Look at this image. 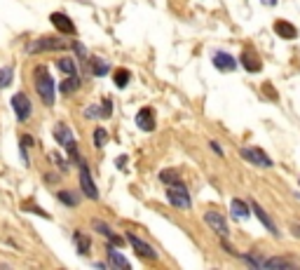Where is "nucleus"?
I'll list each match as a JSON object with an SVG mask.
<instances>
[{
  "label": "nucleus",
  "mask_w": 300,
  "mask_h": 270,
  "mask_svg": "<svg viewBox=\"0 0 300 270\" xmlns=\"http://www.w3.org/2000/svg\"><path fill=\"white\" fill-rule=\"evenodd\" d=\"M214 66L218 68V71H225V73H230V71H235V68H237V62H235V56L225 54V52H216V54H214Z\"/></svg>",
  "instance_id": "nucleus-13"
},
{
  "label": "nucleus",
  "mask_w": 300,
  "mask_h": 270,
  "mask_svg": "<svg viewBox=\"0 0 300 270\" xmlns=\"http://www.w3.org/2000/svg\"><path fill=\"white\" fill-rule=\"evenodd\" d=\"M251 209H253V214L258 216V221L263 223V226L268 228V230H270V233H272V235H275V237H279V230H277L275 221H272V219H270V216H268V212H265V209L260 207V204H258V202H253V204H251Z\"/></svg>",
  "instance_id": "nucleus-12"
},
{
  "label": "nucleus",
  "mask_w": 300,
  "mask_h": 270,
  "mask_svg": "<svg viewBox=\"0 0 300 270\" xmlns=\"http://www.w3.org/2000/svg\"><path fill=\"white\" fill-rule=\"evenodd\" d=\"M92 226H94V230H98V233L104 235L106 239H111L113 245H117V247H120V245H122V242H124V239L120 237V235H115V233H113V230H111V228H108V226H106L104 221H92Z\"/></svg>",
  "instance_id": "nucleus-16"
},
{
  "label": "nucleus",
  "mask_w": 300,
  "mask_h": 270,
  "mask_svg": "<svg viewBox=\"0 0 300 270\" xmlns=\"http://www.w3.org/2000/svg\"><path fill=\"white\" fill-rule=\"evenodd\" d=\"M78 87H80V78H78V73H75V75H71V78L63 80L61 85H59V89H61L63 94H73Z\"/></svg>",
  "instance_id": "nucleus-22"
},
{
  "label": "nucleus",
  "mask_w": 300,
  "mask_h": 270,
  "mask_svg": "<svg viewBox=\"0 0 300 270\" xmlns=\"http://www.w3.org/2000/svg\"><path fill=\"white\" fill-rule=\"evenodd\" d=\"M108 71H111V64L104 62V59H96V56H94V59H92V75L101 78V75H106Z\"/></svg>",
  "instance_id": "nucleus-21"
},
{
  "label": "nucleus",
  "mask_w": 300,
  "mask_h": 270,
  "mask_svg": "<svg viewBox=\"0 0 300 270\" xmlns=\"http://www.w3.org/2000/svg\"><path fill=\"white\" fill-rule=\"evenodd\" d=\"M263 268H293V261H288V258H265Z\"/></svg>",
  "instance_id": "nucleus-23"
},
{
  "label": "nucleus",
  "mask_w": 300,
  "mask_h": 270,
  "mask_svg": "<svg viewBox=\"0 0 300 270\" xmlns=\"http://www.w3.org/2000/svg\"><path fill=\"white\" fill-rule=\"evenodd\" d=\"M230 212H232L235 219H246L251 209H249V204H246L244 200H232V202H230Z\"/></svg>",
  "instance_id": "nucleus-19"
},
{
  "label": "nucleus",
  "mask_w": 300,
  "mask_h": 270,
  "mask_svg": "<svg viewBox=\"0 0 300 270\" xmlns=\"http://www.w3.org/2000/svg\"><path fill=\"white\" fill-rule=\"evenodd\" d=\"M71 47H73V52H75L78 56H87V49L82 47V43H78V40H75V43L71 45Z\"/></svg>",
  "instance_id": "nucleus-30"
},
{
  "label": "nucleus",
  "mask_w": 300,
  "mask_h": 270,
  "mask_svg": "<svg viewBox=\"0 0 300 270\" xmlns=\"http://www.w3.org/2000/svg\"><path fill=\"white\" fill-rule=\"evenodd\" d=\"M242 158L251 165H258V167H272V160L265 155V151L260 148H242Z\"/></svg>",
  "instance_id": "nucleus-9"
},
{
  "label": "nucleus",
  "mask_w": 300,
  "mask_h": 270,
  "mask_svg": "<svg viewBox=\"0 0 300 270\" xmlns=\"http://www.w3.org/2000/svg\"><path fill=\"white\" fill-rule=\"evenodd\" d=\"M239 62L244 64V68H246V71H249V73H258V71L263 68V64H260V59H258V56L253 54L251 49H244V52H242V59H239Z\"/></svg>",
  "instance_id": "nucleus-14"
},
{
  "label": "nucleus",
  "mask_w": 300,
  "mask_h": 270,
  "mask_svg": "<svg viewBox=\"0 0 300 270\" xmlns=\"http://www.w3.org/2000/svg\"><path fill=\"white\" fill-rule=\"evenodd\" d=\"M260 3H263L265 7H272V5H275V3H277V0H260Z\"/></svg>",
  "instance_id": "nucleus-34"
},
{
  "label": "nucleus",
  "mask_w": 300,
  "mask_h": 270,
  "mask_svg": "<svg viewBox=\"0 0 300 270\" xmlns=\"http://www.w3.org/2000/svg\"><path fill=\"white\" fill-rule=\"evenodd\" d=\"M113 80H115V85L120 87V89H124V87L129 85V80H131V73H129L127 68H117L115 73H113Z\"/></svg>",
  "instance_id": "nucleus-20"
},
{
  "label": "nucleus",
  "mask_w": 300,
  "mask_h": 270,
  "mask_svg": "<svg viewBox=\"0 0 300 270\" xmlns=\"http://www.w3.org/2000/svg\"><path fill=\"white\" fill-rule=\"evenodd\" d=\"M275 33L279 38H284V40H293V38L298 36V31H295L288 21H284V19H277L275 21Z\"/></svg>",
  "instance_id": "nucleus-15"
},
{
  "label": "nucleus",
  "mask_w": 300,
  "mask_h": 270,
  "mask_svg": "<svg viewBox=\"0 0 300 270\" xmlns=\"http://www.w3.org/2000/svg\"><path fill=\"white\" fill-rule=\"evenodd\" d=\"M106 254H108V261H111V265H115V268H124V270L131 268V263H129L127 258L117 252V249H113V247H108V252H106Z\"/></svg>",
  "instance_id": "nucleus-17"
},
{
  "label": "nucleus",
  "mask_w": 300,
  "mask_h": 270,
  "mask_svg": "<svg viewBox=\"0 0 300 270\" xmlns=\"http://www.w3.org/2000/svg\"><path fill=\"white\" fill-rule=\"evenodd\" d=\"M293 235L295 237H300V226H293Z\"/></svg>",
  "instance_id": "nucleus-35"
},
{
  "label": "nucleus",
  "mask_w": 300,
  "mask_h": 270,
  "mask_svg": "<svg viewBox=\"0 0 300 270\" xmlns=\"http://www.w3.org/2000/svg\"><path fill=\"white\" fill-rule=\"evenodd\" d=\"M166 200H169L174 207H178V209H190V204H192L190 193H188V188L183 186V181H181V184H172V186H169V191H166Z\"/></svg>",
  "instance_id": "nucleus-2"
},
{
  "label": "nucleus",
  "mask_w": 300,
  "mask_h": 270,
  "mask_svg": "<svg viewBox=\"0 0 300 270\" xmlns=\"http://www.w3.org/2000/svg\"><path fill=\"white\" fill-rule=\"evenodd\" d=\"M106 139H108V132H106L104 127H96V129H94V143H96L98 148L106 146Z\"/></svg>",
  "instance_id": "nucleus-28"
},
{
  "label": "nucleus",
  "mask_w": 300,
  "mask_h": 270,
  "mask_svg": "<svg viewBox=\"0 0 300 270\" xmlns=\"http://www.w3.org/2000/svg\"><path fill=\"white\" fill-rule=\"evenodd\" d=\"M136 127L141 129V132H153L155 129V111L153 108H141V111L136 113Z\"/></svg>",
  "instance_id": "nucleus-10"
},
{
  "label": "nucleus",
  "mask_w": 300,
  "mask_h": 270,
  "mask_svg": "<svg viewBox=\"0 0 300 270\" xmlns=\"http://www.w3.org/2000/svg\"><path fill=\"white\" fill-rule=\"evenodd\" d=\"M12 111H14V115H17L19 123H26V120L31 117L33 106H31V101H28V97H26L24 92H17L12 97Z\"/></svg>",
  "instance_id": "nucleus-5"
},
{
  "label": "nucleus",
  "mask_w": 300,
  "mask_h": 270,
  "mask_svg": "<svg viewBox=\"0 0 300 270\" xmlns=\"http://www.w3.org/2000/svg\"><path fill=\"white\" fill-rule=\"evenodd\" d=\"M56 68H59L61 73H66V75L78 73V64H75L73 59H59V62H56Z\"/></svg>",
  "instance_id": "nucleus-24"
},
{
  "label": "nucleus",
  "mask_w": 300,
  "mask_h": 270,
  "mask_svg": "<svg viewBox=\"0 0 300 270\" xmlns=\"http://www.w3.org/2000/svg\"><path fill=\"white\" fill-rule=\"evenodd\" d=\"M19 143H21V146H24V148H28V146H33V143H36V141H33V136H31V134H24V136H21V141H19Z\"/></svg>",
  "instance_id": "nucleus-31"
},
{
  "label": "nucleus",
  "mask_w": 300,
  "mask_h": 270,
  "mask_svg": "<svg viewBox=\"0 0 300 270\" xmlns=\"http://www.w3.org/2000/svg\"><path fill=\"white\" fill-rule=\"evenodd\" d=\"M49 19H52V24L56 26V31L68 33V36H71V33H75V24L71 21V17H66L63 12H54Z\"/></svg>",
  "instance_id": "nucleus-11"
},
{
  "label": "nucleus",
  "mask_w": 300,
  "mask_h": 270,
  "mask_svg": "<svg viewBox=\"0 0 300 270\" xmlns=\"http://www.w3.org/2000/svg\"><path fill=\"white\" fill-rule=\"evenodd\" d=\"M85 115L87 117H96V115H101V111H98V108H96V106H89V108H87V111H85Z\"/></svg>",
  "instance_id": "nucleus-32"
},
{
  "label": "nucleus",
  "mask_w": 300,
  "mask_h": 270,
  "mask_svg": "<svg viewBox=\"0 0 300 270\" xmlns=\"http://www.w3.org/2000/svg\"><path fill=\"white\" fill-rule=\"evenodd\" d=\"M73 242L78 245V252L82 254V256H87V254H89V245H92V239L87 237L82 230H75V233H73Z\"/></svg>",
  "instance_id": "nucleus-18"
},
{
  "label": "nucleus",
  "mask_w": 300,
  "mask_h": 270,
  "mask_svg": "<svg viewBox=\"0 0 300 270\" xmlns=\"http://www.w3.org/2000/svg\"><path fill=\"white\" fill-rule=\"evenodd\" d=\"M113 113V101L111 99H104V108H101V117H108Z\"/></svg>",
  "instance_id": "nucleus-29"
},
{
  "label": "nucleus",
  "mask_w": 300,
  "mask_h": 270,
  "mask_svg": "<svg viewBox=\"0 0 300 270\" xmlns=\"http://www.w3.org/2000/svg\"><path fill=\"white\" fill-rule=\"evenodd\" d=\"M54 139L61 143L63 148H68V153L73 155V158L78 155V148H75V136H73V132H71V127H66V125L59 123L54 127Z\"/></svg>",
  "instance_id": "nucleus-6"
},
{
  "label": "nucleus",
  "mask_w": 300,
  "mask_h": 270,
  "mask_svg": "<svg viewBox=\"0 0 300 270\" xmlns=\"http://www.w3.org/2000/svg\"><path fill=\"white\" fill-rule=\"evenodd\" d=\"M12 78H14V68L12 66H3V68H0V89L12 85Z\"/></svg>",
  "instance_id": "nucleus-26"
},
{
  "label": "nucleus",
  "mask_w": 300,
  "mask_h": 270,
  "mask_svg": "<svg viewBox=\"0 0 300 270\" xmlns=\"http://www.w3.org/2000/svg\"><path fill=\"white\" fill-rule=\"evenodd\" d=\"M80 188H82V193H85V197H89V200H98V188L96 184H94L92 174H89V169H87V165L80 160Z\"/></svg>",
  "instance_id": "nucleus-4"
},
{
  "label": "nucleus",
  "mask_w": 300,
  "mask_h": 270,
  "mask_svg": "<svg viewBox=\"0 0 300 270\" xmlns=\"http://www.w3.org/2000/svg\"><path fill=\"white\" fill-rule=\"evenodd\" d=\"M127 242L134 247L136 254H139L141 258H146V261H155V258H157V252H155V247H150L148 242H143L141 237H136V235L129 233V235H127Z\"/></svg>",
  "instance_id": "nucleus-8"
},
{
  "label": "nucleus",
  "mask_w": 300,
  "mask_h": 270,
  "mask_svg": "<svg viewBox=\"0 0 300 270\" xmlns=\"http://www.w3.org/2000/svg\"><path fill=\"white\" fill-rule=\"evenodd\" d=\"M204 221H207V226L214 230L216 235H221V237H227L230 235V230H227V223H225V219H223V214H218V212H207L204 214Z\"/></svg>",
  "instance_id": "nucleus-7"
},
{
  "label": "nucleus",
  "mask_w": 300,
  "mask_h": 270,
  "mask_svg": "<svg viewBox=\"0 0 300 270\" xmlns=\"http://www.w3.org/2000/svg\"><path fill=\"white\" fill-rule=\"evenodd\" d=\"M63 47H66V43H63V40L45 36V38H38V40H33V43L28 45L26 49H28L31 54H36V52H59V49H63Z\"/></svg>",
  "instance_id": "nucleus-3"
},
{
  "label": "nucleus",
  "mask_w": 300,
  "mask_h": 270,
  "mask_svg": "<svg viewBox=\"0 0 300 270\" xmlns=\"http://www.w3.org/2000/svg\"><path fill=\"white\" fill-rule=\"evenodd\" d=\"M56 197H59L66 207H78V204H80V197L75 195V193H71V191H59V195H56Z\"/></svg>",
  "instance_id": "nucleus-25"
},
{
  "label": "nucleus",
  "mask_w": 300,
  "mask_h": 270,
  "mask_svg": "<svg viewBox=\"0 0 300 270\" xmlns=\"http://www.w3.org/2000/svg\"><path fill=\"white\" fill-rule=\"evenodd\" d=\"M211 148H214V151H216V153H218V155H223V148L218 146V143H216V141H211Z\"/></svg>",
  "instance_id": "nucleus-33"
},
{
  "label": "nucleus",
  "mask_w": 300,
  "mask_h": 270,
  "mask_svg": "<svg viewBox=\"0 0 300 270\" xmlns=\"http://www.w3.org/2000/svg\"><path fill=\"white\" fill-rule=\"evenodd\" d=\"M159 181L166 186H172V184H181V178H178V174L174 172V169H164V172L159 174Z\"/></svg>",
  "instance_id": "nucleus-27"
},
{
  "label": "nucleus",
  "mask_w": 300,
  "mask_h": 270,
  "mask_svg": "<svg viewBox=\"0 0 300 270\" xmlns=\"http://www.w3.org/2000/svg\"><path fill=\"white\" fill-rule=\"evenodd\" d=\"M36 92H38V97L43 99V104L45 106H54V78L49 75V71H47V66H38L36 68Z\"/></svg>",
  "instance_id": "nucleus-1"
}]
</instances>
